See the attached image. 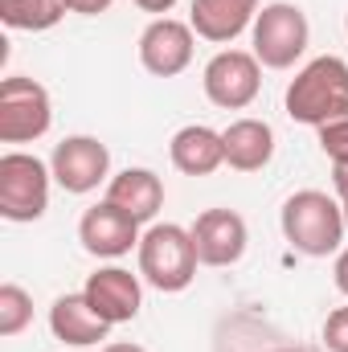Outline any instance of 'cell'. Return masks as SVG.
Here are the masks:
<instances>
[{
  "label": "cell",
  "instance_id": "cell-21",
  "mask_svg": "<svg viewBox=\"0 0 348 352\" xmlns=\"http://www.w3.org/2000/svg\"><path fill=\"white\" fill-rule=\"evenodd\" d=\"M324 344H328V352H348V307L328 311V320H324Z\"/></svg>",
  "mask_w": 348,
  "mask_h": 352
},
{
  "label": "cell",
  "instance_id": "cell-15",
  "mask_svg": "<svg viewBox=\"0 0 348 352\" xmlns=\"http://www.w3.org/2000/svg\"><path fill=\"white\" fill-rule=\"evenodd\" d=\"M107 201L131 213L140 226H152L156 213L164 209V180L152 168H123L107 180Z\"/></svg>",
  "mask_w": 348,
  "mask_h": 352
},
{
  "label": "cell",
  "instance_id": "cell-28",
  "mask_svg": "<svg viewBox=\"0 0 348 352\" xmlns=\"http://www.w3.org/2000/svg\"><path fill=\"white\" fill-rule=\"evenodd\" d=\"M274 352H307V349H274Z\"/></svg>",
  "mask_w": 348,
  "mask_h": 352
},
{
  "label": "cell",
  "instance_id": "cell-10",
  "mask_svg": "<svg viewBox=\"0 0 348 352\" xmlns=\"http://www.w3.org/2000/svg\"><path fill=\"white\" fill-rule=\"evenodd\" d=\"M140 221L131 213H123L119 205H111L107 197L98 205H90L78 221V242L94 258H123L131 250H140Z\"/></svg>",
  "mask_w": 348,
  "mask_h": 352
},
{
  "label": "cell",
  "instance_id": "cell-9",
  "mask_svg": "<svg viewBox=\"0 0 348 352\" xmlns=\"http://www.w3.org/2000/svg\"><path fill=\"white\" fill-rule=\"evenodd\" d=\"M50 168L66 192L83 197V192H94L102 180H111V152L94 135H66L62 144H54Z\"/></svg>",
  "mask_w": 348,
  "mask_h": 352
},
{
  "label": "cell",
  "instance_id": "cell-19",
  "mask_svg": "<svg viewBox=\"0 0 348 352\" xmlns=\"http://www.w3.org/2000/svg\"><path fill=\"white\" fill-rule=\"evenodd\" d=\"M33 324V295L17 283L0 287V336H21Z\"/></svg>",
  "mask_w": 348,
  "mask_h": 352
},
{
  "label": "cell",
  "instance_id": "cell-20",
  "mask_svg": "<svg viewBox=\"0 0 348 352\" xmlns=\"http://www.w3.org/2000/svg\"><path fill=\"white\" fill-rule=\"evenodd\" d=\"M316 135H320V152L332 164H348V115L328 119L324 127H316Z\"/></svg>",
  "mask_w": 348,
  "mask_h": 352
},
{
  "label": "cell",
  "instance_id": "cell-16",
  "mask_svg": "<svg viewBox=\"0 0 348 352\" xmlns=\"http://www.w3.org/2000/svg\"><path fill=\"white\" fill-rule=\"evenodd\" d=\"M221 144H226V164L234 173H262L270 160H274V127L266 119H234L226 131H221Z\"/></svg>",
  "mask_w": 348,
  "mask_h": 352
},
{
  "label": "cell",
  "instance_id": "cell-22",
  "mask_svg": "<svg viewBox=\"0 0 348 352\" xmlns=\"http://www.w3.org/2000/svg\"><path fill=\"white\" fill-rule=\"evenodd\" d=\"M115 0H70V8L78 12V16H98V12H107Z\"/></svg>",
  "mask_w": 348,
  "mask_h": 352
},
{
  "label": "cell",
  "instance_id": "cell-24",
  "mask_svg": "<svg viewBox=\"0 0 348 352\" xmlns=\"http://www.w3.org/2000/svg\"><path fill=\"white\" fill-rule=\"evenodd\" d=\"M332 278H336V291H340V295H348V250H340V254H336Z\"/></svg>",
  "mask_w": 348,
  "mask_h": 352
},
{
  "label": "cell",
  "instance_id": "cell-14",
  "mask_svg": "<svg viewBox=\"0 0 348 352\" xmlns=\"http://www.w3.org/2000/svg\"><path fill=\"white\" fill-rule=\"evenodd\" d=\"M254 16H259V0H193L188 25L197 37L213 45H230L254 25Z\"/></svg>",
  "mask_w": 348,
  "mask_h": 352
},
{
  "label": "cell",
  "instance_id": "cell-8",
  "mask_svg": "<svg viewBox=\"0 0 348 352\" xmlns=\"http://www.w3.org/2000/svg\"><path fill=\"white\" fill-rule=\"evenodd\" d=\"M193 50H197V33L188 21H176V16H156L140 33V66L152 78L184 74L193 66Z\"/></svg>",
  "mask_w": 348,
  "mask_h": 352
},
{
  "label": "cell",
  "instance_id": "cell-13",
  "mask_svg": "<svg viewBox=\"0 0 348 352\" xmlns=\"http://www.w3.org/2000/svg\"><path fill=\"white\" fill-rule=\"evenodd\" d=\"M50 332L62 344H70V349H94V344L107 340L111 324L90 307V299L83 291H74V295H58L54 299V307H50Z\"/></svg>",
  "mask_w": 348,
  "mask_h": 352
},
{
  "label": "cell",
  "instance_id": "cell-17",
  "mask_svg": "<svg viewBox=\"0 0 348 352\" xmlns=\"http://www.w3.org/2000/svg\"><path fill=\"white\" fill-rule=\"evenodd\" d=\"M168 156H173V168L184 176H213L226 164V144H221V131L205 127V123H188L180 127L168 144Z\"/></svg>",
  "mask_w": 348,
  "mask_h": 352
},
{
  "label": "cell",
  "instance_id": "cell-23",
  "mask_svg": "<svg viewBox=\"0 0 348 352\" xmlns=\"http://www.w3.org/2000/svg\"><path fill=\"white\" fill-rule=\"evenodd\" d=\"M131 4H135L140 12H152V21H156V16H168V12H173L176 0H131Z\"/></svg>",
  "mask_w": 348,
  "mask_h": 352
},
{
  "label": "cell",
  "instance_id": "cell-18",
  "mask_svg": "<svg viewBox=\"0 0 348 352\" xmlns=\"http://www.w3.org/2000/svg\"><path fill=\"white\" fill-rule=\"evenodd\" d=\"M66 12H74L70 0H0V21L21 33H45Z\"/></svg>",
  "mask_w": 348,
  "mask_h": 352
},
{
  "label": "cell",
  "instance_id": "cell-5",
  "mask_svg": "<svg viewBox=\"0 0 348 352\" xmlns=\"http://www.w3.org/2000/svg\"><path fill=\"white\" fill-rule=\"evenodd\" d=\"M54 168L33 152H4L0 156V217L4 221H37L50 209Z\"/></svg>",
  "mask_w": 348,
  "mask_h": 352
},
{
  "label": "cell",
  "instance_id": "cell-26",
  "mask_svg": "<svg viewBox=\"0 0 348 352\" xmlns=\"http://www.w3.org/2000/svg\"><path fill=\"white\" fill-rule=\"evenodd\" d=\"M102 352H148L144 344H131V340H115V344H102Z\"/></svg>",
  "mask_w": 348,
  "mask_h": 352
},
{
  "label": "cell",
  "instance_id": "cell-7",
  "mask_svg": "<svg viewBox=\"0 0 348 352\" xmlns=\"http://www.w3.org/2000/svg\"><path fill=\"white\" fill-rule=\"evenodd\" d=\"M205 98L221 111H242L262 90V62L250 50H217L201 70Z\"/></svg>",
  "mask_w": 348,
  "mask_h": 352
},
{
  "label": "cell",
  "instance_id": "cell-1",
  "mask_svg": "<svg viewBox=\"0 0 348 352\" xmlns=\"http://www.w3.org/2000/svg\"><path fill=\"white\" fill-rule=\"evenodd\" d=\"M279 226H283V238L291 242V250L307 254V258H328V254H340V242H345V209L336 197L320 192V188H299L283 201V213H279Z\"/></svg>",
  "mask_w": 348,
  "mask_h": 352
},
{
  "label": "cell",
  "instance_id": "cell-3",
  "mask_svg": "<svg viewBox=\"0 0 348 352\" xmlns=\"http://www.w3.org/2000/svg\"><path fill=\"white\" fill-rule=\"evenodd\" d=\"M140 278L164 295H176L184 291L193 278H197V246H193V234L184 226H173V221H152L140 238Z\"/></svg>",
  "mask_w": 348,
  "mask_h": 352
},
{
  "label": "cell",
  "instance_id": "cell-29",
  "mask_svg": "<svg viewBox=\"0 0 348 352\" xmlns=\"http://www.w3.org/2000/svg\"><path fill=\"white\" fill-rule=\"evenodd\" d=\"M345 29H348V16H345Z\"/></svg>",
  "mask_w": 348,
  "mask_h": 352
},
{
  "label": "cell",
  "instance_id": "cell-27",
  "mask_svg": "<svg viewBox=\"0 0 348 352\" xmlns=\"http://www.w3.org/2000/svg\"><path fill=\"white\" fill-rule=\"evenodd\" d=\"M340 209H345V230H348V197L340 201Z\"/></svg>",
  "mask_w": 348,
  "mask_h": 352
},
{
  "label": "cell",
  "instance_id": "cell-4",
  "mask_svg": "<svg viewBox=\"0 0 348 352\" xmlns=\"http://www.w3.org/2000/svg\"><path fill=\"white\" fill-rule=\"evenodd\" d=\"M250 41H254L250 54L262 62V70H291L307 54V41H312L307 12L299 4H287V0L262 4L254 25H250Z\"/></svg>",
  "mask_w": 348,
  "mask_h": 352
},
{
  "label": "cell",
  "instance_id": "cell-11",
  "mask_svg": "<svg viewBox=\"0 0 348 352\" xmlns=\"http://www.w3.org/2000/svg\"><path fill=\"white\" fill-rule=\"evenodd\" d=\"M188 234H193L201 266H234L246 254V242H250L246 217L238 209H205V213H197Z\"/></svg>",
  "mask_w": 348,
  "mask_h": 352
},
{
  "label": "cell",
  "instance_id": "cell-6",
  "mask_svg": "<svg viewBox=\"0 0 348 352\" xmlns=\"http://www.w3.org/2000/svg\"><path fill=\"white\" fill-rule=\"evenodd\" d=\"M54 102L37 78L8 74L0 82V144H33L50 131Z\"/></svg>",
  "mask_w": 348,
  "mask_h": 352
},
{
  "label": "cell",
  "instance_id": "cell-2",
  "mask_svg": "<svg viewBox=\"0 0 348 352\" xmlns=\"http://www.w3.org/2000/svg\"><path fill=\"white\" fill-rule=\"evenodd\" d=\"M283 107L295 123L324 127L328 119L348 115V62L336 54L312 58L283 94Z\"/></svg>",
  "mask_w": 348,
  "mask_h": 352
},
{
  "label": "cell",
  "instance_id": "cell-12",
  "mask_svg": "<svg viewBox=\"0 0 348 352\" xmlns=\"http://www.w3.org/2000/svg\"><path fill=\"white\" fill-rule=\"evenodd\" d=\"M83 295L90 299V307L115 328V324H131L144 307V287L140 274H131L127 266H98L87 278Z\"/></svg>",
  "mask_w": 348,
  "mask_h": 352
},
{
  "label": "cell",
  "instance_id": "cell-25",
  "mask_svg": "<svg viewBox=\"0 0 348 352\" xmlns=\"http://www.w3.org/2000/svg\"><path fill=\"white\" fill-rule=\"evenodd\" d=\"M332 188H336L340 201L348 197V164H332Z\"/></svg>",
  "mask_w": 348,
  "mask_h": 352
}]
</instances>
